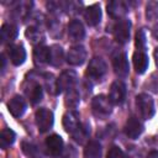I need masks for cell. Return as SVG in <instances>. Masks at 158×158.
<instances>
[{
	"label": "cell",
	"mask_w": 158,
	"mask_h": 158,
	"mask_svg": "<svg viewBox=\"0 0 158 158\" xmlns=\"http://www.w3.org/2000/svg\"><path fill=\"white\" fill-rule=\"evenodd\" d=\"M106 158H125V154L122 152V149L117 146H111L110 149L107 151Z\"/></svg>",
	"instance_id": "cell-31"
},
{
	"label": "cell",
	"mask_w": 158,
	"mask_h": 158,
	"mask_svg": "<svg viewBox=\"0 0 158 158\" xmlns=\"http://www.w3.org/2000/svg\"><path fill=\"white\" fill-rule=\"evenodd\" d=\"M26 94L30 98V101L32 105L38 104L43 98V89L38 83H31L28 89H26Z\"/></svg>",
	"instance_id": "cell-22"
},
{
	"label": "cell",
	"mask_w": 158,
	"mask_h": 158,
	"mask_svg": "<svg viewBox=\"0 0 158 158\" xmlns=\"http://www.w3.org/2000/svg\"><path fill=\"white\" fill-rule=\"evenodd\" d=\"M154 58H156V64L158 65V48L154 49Z\"/></svg>",
	"instance_id": "cell-35"
},
{
	"label": "cell",
	"mask_w": 158,
	"mask_h": 158,
	"mask_svg": "<svg viewBox=\"0 0 158 158\" xmlns=\"http://www.w3.org/2000/svg\"><path fill=\"white\" fill-rule=\"evenodd\" d=\"M136 46H137L138 51H143L146 47V33H144L143 28L138 30L136 33Z\"/></svg>",
	"instance_id": "cell-30"
},
{
	"label": "cell",
	"mask_w": 158,
	"mask_h": 158,
	"mask_svg": "<svg viewBox=\"0 0 158 158\" xmlns=\"http://www.w3.org/2000/svg\"><path fill=\"white\" fill-rule=\"evenodd\" d=\"M46 148H47V152L53 156V157H57L62 153L63 151V139L59 135H51L46 138Z\"/></svg>",
	"instance_id": "cell-13"
},
{
	"label": "cell",
	"mask_w": 158,
	"mask_h": 158,
	"mask_svg": "<svg viewBox=\"0 0 158 158\" xmlns=\"http://www.w3.org/2000/svg\"><path fill=\"white\" fill-rule=\"evenodd\" d=\"M19 35V30L15 25L12 23H5L1 26L0 30V36H1V41L4 43L6 42H12Z\"/></svg>",
	"instance_id": "cell-20"
},
{
	"label": "cell",
	"mask_w": 158,
	"mask_h": 158,
	"mask_svg": "<svg viewBox=\"0 0 158 158\" xmlns=\"http://www.w3.org/2000/svg\"><path fill=\"white\" fill-rule=\"evenodd\" d=\"M33 62L37 67H42L49 63V47L43 44L36 46L33 51Z\"/></svg>",
	"instance_id": "cell-18"
},
{
	"label": "cell",
	"mask_w": 158,
	"mask_h": 158,
	"mask_svg": "<svg viewBox=\"0 0 158 158\" xmlns=\"http://www.w3.org/2000/svg\"><path fill=\"white\" fill-rule=\"evenodd\" d=\"M89 133H90V126H89L88 123H81L80 127L78 128V131H77L75 133H73L72 136H73V138H74L78 143H83L84 139L89 136Z\"/></svg>",
	"instance_id": "cell-26"
},
{
	"label": "cell",
	"mask_w": 158,
	"mask_h": 158,
	"mask_svg": "<svg viewBox=\"0 0 158 158\" xmlns=\"http://www.w3.org/2000/svg\"><path fill=\"white\" fill-rule=\"evenodd\" d=\"M136 106L139 111V115L143 120H149L154 115V102L148 94H138L136 96Z\"/></svg>",
	"instance_id": "cell-3"
},
{
	"label": "cell",
	"mask_w": 158,
	"mask_h": 158,
	"mask_svg": "<svg viewBox=\"0 0 158 158\" xmlns=\"http://www.w3.org/2000/svg\"><path fill=\"white\" fill-rule=\"evenodd\" d=\"M112 67H114L116 75H118L120 78L127 77L128 72H130V64H128L126 53L121 52V53H117L116 56H114L112 57Z\"/></svg>",
	"instance_id": "cell-8"
},
{
	"label": "cell",
	"mask_w": 158,
	"mask_h": 158,
	"mask_svg": "<svg viewBox=\"0 0 158 158\" xmlns=\"http://www.w3.org/2000/svg\"><path fill=\"white\" fill-rule=\"evenodd\" d=\"M22 151H23L25 154L28 156V157L38 158V149H37L36 146H33V144H31V143L23 142V143H22Z\"/></svg>",
	"instance_id": "cell-28"
},
{
	"label": "cell",
	"mask_w": 158,
	"mask_h": 158,
	"mask_svg": "<svg viewBox=\"0 0 158 158\" xmlns=\"http://www.w3.org/2000/svg\"><path fill=\"white\" fill-rule=\"evenodd\" d=\"M15 138H16V135L12 130L4 128L0 133V147L2 149H6L7 147H10L15 142Z\"/></svg>",
	"instance_id": "cell-24"
},
{
	"label": "cell",
	"mask_w": 158,
	"mask_h": 158,
	"mask_svg": "<svg viewBox=\"0 0 158 158\" xmlns=\"http://www.w3.org/2000/svg\"><path fill=\"white\" fill-rule=\"evenodd\" d=\"M146 15L148 19H152V20L158 17V2L157 1H151L147 4Z\"/></svg>",
	"instance_id": "cell-29"
},
{
	"label": "cell",
	"mask_w": 158,
	"mask_h": 158,
	"mask_svg": "<svg viewBox=\"0 0 158 158\" xmlns=\"http://www.w3.org/2000/svg\"><path fill=\"white\" fill-rule=\"evenodd\" d=\"M91 111L95 117L105 120L112 111V102L105 95H96L91 101Z\"/></svg>",
	"instance_id": "cell-1"
},
{
	"label": "cell",
	"mask_w": 158,
	"mask_h": 158,
	"mask_svg": "<svg viewBox=\"0 0 158 158\" xmlns=\"http://www.w3.org/2000/svg\"><path fill=\"white\" fill-rule=\"evenodd\" d=\"M123 130H125V133H126V136H127L128 138L136 139V138H138V137L141 136V133L143 132V125H142V122H141L137 117L131 116V117L126 121V125H125Z\"/></svg>",
	"instance_id": "cell-11"
},
{
	"label": "cell",
	"mask_w": 158,
	"mask_h": 158,
	"mask_svg": "<svg viewBox=\"0 0 158 158\" xmlns=\"http://www.w3.org/2000/svg\"><path fill=\"white\" fill-rule=\"evenodd\" d=\"M26 37L30 38L31 42L37 44V46H40L41 42L43 41V36H42L41 31L38 28H36V27H28L26 30Z\"/></svg>",
	"instance_id": "cell-27"
},
{
	"label": "cell",
	"mask_w": 158,
	"mask_h": 158,
	"mask_svg": "<svg viewBox=\"0 0 158 158\" xmlns=\"http://www.w3.org/2000/svg\"><path fill=\"white\" fill-rule=\"evenodd\" d=\"M112 33L115 40L118 43H126L130 40V33H131V21L127 19H121L118 20L114 27H112Z\"/></svg>",
	"instance_id": "cell-5"
},
{
	"label": "cell",
	"mask_w": 158,
	"mask_h": 158,
	"mask_svg": "<svg viewBox=\"0 0 158 158\" xmlns=\"http://www.w3.org/2000/svg\"><path fill=\"white\" fill-rule=\"evenodd\" d=\"M86 59V49L81 44H77L69 48L67 53V62L70 65H81Z\"/></svg>",
	"instance_id": "cell-9"
},
{
	"label": "cell",
	"mask_w": 158,
	"mask_h": 158,
	"mask_svg": "<svg viewBox=\"0 0 158 158\" xmlns=\"http://www.w3.org/2000/svg\"><path fill=\"white\" fill-rule=\"evenodd\" d=\"M102 148L98 141H89L84 148L85 158H101Z\"/></svg>",
	"instance_id": "cell-23"
},
{
	"label": "cell",
	"mask_w": 158,
	"mask_h": 158,
	"mask_svg": "<svg viewBox=\"0 0 158 158\" xmlns=\"http://www.w3.org/2000/svg\"><path fill=\"white\" fill-rule=\"evenodd\" d=\"M9 56L14 65H21L26 59V49L22 44H12L9 47Z\"/></svg>",
	"instance_id": "cell-17"
},
{
	"label": "cell",
	"mask_w": 158,
	"mask_h": 158,
	"mask_svg": "<svg viewBox=\"0 0 158 158\" xmlns=\"http://www.w3.org/2000/svg\"><path fill=\"white\" fill-rule=\"evenodd\" d=\"M109 99L114 105H121L126 99V85L121 80H116L110 86Z\"/></svg>",
	"instance_id": "cell-7"
},
{
	"label": "cell",
	"mask_w": 158,
	"mask_h": 158,
	"mask_svg": "<svg viewBox=\"0 0 158 158\" xmlns=\"http://www.w3.org/2000/svg\"><path fill=\"white\" fill-rule=\"evenodd\" d=\"M7 109H9V112L14 117H21L23 112L26 111V101L22 96L15 95L12 96V99H10L7 104Z\"/></svg>",
	"instance_id": "cell-12"
},
{
	"label": "cell",
	"mask_w": 158,
	"mask_h": 158,
	"mask_svg": "<svg viewBox=\"0 0 158 158\" xmlns=\"http://www.w3.org/2000/svg\"><path fill=\"white\" fill-rule=\"evenodd\" d=\"M106 72H107L106 62L101 57H94L89 62V65L86 68V73L85 74L89 78V80L100 81L106 75Z\"/></svg>",
	"instance_id": "cell-2"
},
{
	"label": "cell",
	"mask_w": 158,
	"mask_h": 158,
	"mask_svg": "<svg viewBox=\"0 0 158 158\" xmlns=\"http://www.w3.org/2000/svg\"><path fill=\"white\" fill-rule=\"evenodd\" d=\"M147 158H158V151H152L148 153Z\"/></svg>",
	"instance_id": "cell-33"
},
{
	"label": "cell",
	"mask_w": 158,
	"mask_h": 158,
	"mask_svg": "<svg viewBox=\"0 0 158 158\" xmlns=\"http://www.w3.org/2000/svg\"><path fill=\"white\" fill-rule=\"evenodd\" d=\"M63 158H77V152L73 146H68L65 152L63 153Z\"/></svg>",
	"instance_id": "cell-32"
},
{
	"label": "cell",
	"mask_w": 158,
	"mask_h": 158,
	"mask_svg": "<svg viewBox=\"0 0 158 158\" xmlns=\"http://www.w3.org/2000/svg\"><path fill=\"white\" fill-rule=\"evenodd\" d=\"M79 100H80V96H79V91L75 89V86L70 88L69 90H67V94H65V105L74 109L78 106L79 104Z\"/></svg>",
	"instance_id": "cell-25"
},
{
	"label": "cell",
	"mask_w": 158,
	"mask_h": 158,
	"mask_svg": "<svg viewBox=\"0 0 158 158\" xmlns=\"http://www.w3.org/2000/svg\"><path fill=\"white\" fill-rule=\"evenodd\" d=\"M64 59V52L63 48L59 44H53L49 47V64L53 67H59L62 65Z\"/></svg>",
	"instance_id": "cell-21"
},
{
	"label": "cell",
	"mask_w": 158,
	"mask_h": 158,
	"mask_svg": "<svg viewBox=\"0 0 158 158\" xmlns=\"http://www.w3.org/2000/svg\"><path fill=\"white\" fill-rule=\"evenodd\" d=\"M133 65L138 74H143L148 67V56L144 51H137L133 54Z\"/></svg>",
	"instance_id": "cell-19"
},
{
	"label": "cell",
	"mask_w": 158,
	"mask_h": 158,
	"mask_svg": "<svg viewBox=\"0 0 158 158\" xmlns=\"http://www.w3.org/2000/svg\"><path fill=\"white\" fill-rule=\"evenodd\" d=\"M80 120H79V115L77 111L74 110H70V111H67L63 116V127L64 130L73 135L78 131V128L80 127Z\"/></svg>",
	"instance_id": "cell-10"
},
{
	"label": "cell",
	"mask_w": 158,
	"mask_h": 158,
	"mask_svg": "<svg viewBox=\"0 0 158 158\" xmlns=\"http://www.w3.org/2000/svg\"><path fill=\"white\" fill-rule=\"evenodd\" d=\"M1 70L4 72V69H5V64H6V60H5V56L4 54H1Z\"/></svg>",
	"instance_id": "cell-34"
},
{
	"label": "cell",
	"mask_w": 158,
	"mask_h": 158,
	"mask_svg": "<svg viewBox=\"0 0 158 158\" xmlns=\"http://www.w3.org/2000/svg\"><path fill=\"white\" fill-rule=\"evenodd\" d=\"M35 120H36V125L38 127V131L41 133H44L52 128L53 122H54V116H53V112L51 110H48L46 107H41L36 111Z\"/></svg>",
	"instance_id": "cell-4"
},
{
	"label": "cell",
	"mask_w": 158,
	"mask_h": 158,
	"mask_svg": "<svg viewBox=\"0 0 158 158\" xmlns=\"http://www.w3.org/2000/svg\"><path fill=\"white\" fill-rule=\"evenodd\" d=\"M107 12L111 17L121 20V17H123L128 12V6L125 1H121V0L110 1L107 4Z\"/></svg>",
	"instance_id": "cell-14"
},
{
	"label": "cell",
	"mask_w": 158,
	"mask_h": 158,
	"mask_svg": "<svg viewBox=\"0 0 158 158\" xmlns=\"http://www.w3.org/2000/svg\"><path fill=\"white\" fill-rule=\"evenodd\" d=\"M77 81V73L74 70H64L57 79V83H56V86H57V94L62 93V91H67L69 90L70 88L74 86Z\"/></svg>",
	"instance_id": "cell-6"
},
{
	"label": "cell",
	"mask_w": 158,
	"mask_h": 158,
	"mask_svg": "<svg viewBox=\"0 0 158 158\" xmlns=\"http://www.w3.org/2000/svg\"><path fill=\"white\" fill-rule=\"evenodd\" d=\"M68 36L73 42H79L85 37V28L79 20H72L68 23Z\"/></svg>",
	"instance_id": "cell-16"
},
{
	"label": "cell",
	"mask_w": 158,
	"mask_h": 158,
	"mask_svg": "<svg viewBox=\"0 0 158 158\" xmlns=\"http://www.w3.org/2000/svg\"><path fill=\"white\" fill-rule=\"evenodd\" d=\"M84 20L89 26H96L101 20V9L99 4L88 6L84 10Z\"/></svg>",
	"instance_id": "cell-15"
}]
</instances>
